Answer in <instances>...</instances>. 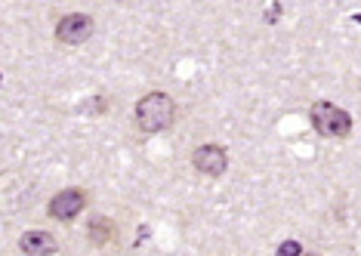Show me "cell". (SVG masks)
<instances>
[{
  "label": "cell",
  "instance_id": "cell-1",
  "mask_svg": "<svg viewBox=\"0 0 361 256\" xmlns=\"http://www.w3.org/2000/svg\"><path fill=\"white\" fill-rule=\"evenodd\" d=\"M133 118H136V127L142 130V133H161V130H167L170 123H173L176 102L167 93H158V90H154V93H145L136 102Z\"/></svg>",
  "mask_w": 361,
  "mask_h": 256
},
{
  "label": "cell",
  "instance_id": "cell-2",
  "mask_svg": "<svg viewBox=\"0 0 361 256\" xmlns=\"http://www.w3.org/2000/svg\"><path fill=\"white\" fill-rule=\"evenodd\" d=\"M309 118H312V127L327 139H346L352 130V118L331 102H315L309 109Z\"/></svg>",
  "mask_w": 361,
  "mask_h": 256
},
{
  "label": "cell",
  "instance_id": "cell-3",
  "mask_svg": "<svg viewBox=\"0 0 361 256\" xmlns=\"http://www.w3.org/2000/svg\"><path fill=\"white\" fill-rule=\"evenodd\" d=\"M93 35V16L87 13H71V16H62L59 25H56V40L59 44H68V47H78Z\"/></svg>",
  "mask_w": 361,
  "mask_h": 256
},
{
  "label": "cell",
  "instance_id": "cell-4",
  "mask_svg": "<svg viewBox=\"0 0 361 256\" xmlns=\"http://www.w3.org/2000/svg\"><path fill=\"white\" fill-rule=\"evenodd\" d=\"M84 207H87V192H84V188H65V192L53 195V201H50V207H47V210H50L53 219L71 222Z\"/></svg>",
  "mask_w": 361,
  "mask_h": 256
},
{
  "label": "cell",
  "instance_id": "cell-5",
  "mask_svg": "<svg viewBox=\"0 0 361 256\" xmlns=\"http://www.w3.org/2000/svg\"><path fill=\"white\" fill-rule=\"evenodd\" d=\"M192 167L204 173V176H223L228 167V154L219 145H201L192 152Z\"/></svg>",
  "mask_w": 361,
  "mask_h": 256
},
{
  "label": "cell",
  "instance_id": "cell-6",
  "mask_svg": "<svg viewBox=\"0 0 361 256\" xmlns=\"http://www.w3.org/2000/svg\"><path fill=\"white\" fill-rule=\"evenodd\" d=\"M19 247L25 256H53L59 250V244H56V238L50 232H40V228H31L19 238Z\"/></svg>",
  "mask_w": 361,
  "mask_h": 256
},
{
  "label": "cell",
  "instance_id": "cell-7",
  "mask_svg": "<svg viewBox=\"0 0 361 256\" xmlns=\"http://www.w3.org/2000/svg\"><path fill=\"white\" fill-rule=\"evenodd\" d=\"M111 235H114L111 219H93V222H90V241H93L96 247H102Z\"/></svg>",
  "mask_w": 361,
  "mask_h": 256
},
{
  "label": "cell",
  "instance_id": "cell-8",
  "mask_svg": "<svg viewBox=\"0 0 361 256\" xmlns=\"http://www.w3.org/2000/svg\"><path fill=\"white\" fill-rule=\"evenodd\" d=\"M300 253H302L300 241H284L281 247H278V256H300Z\"/></svg>",
  "mask_w": 361,
  "mask_h": 256
},
{
  "label": "cell",
  "instance_id": "cell-9",
  "mask_svg": "<svg viewBox=\"0 0 361 256\" xmlns=\"http://www.w3.org/2000/svg\"><path fill=\"white\" fill-rule=\"evenodd\" d=\"M300 256H318V253H300Z\"/></svg>",
  "mask_w": 361,
  "mask_h": 256
}]
</instances>
